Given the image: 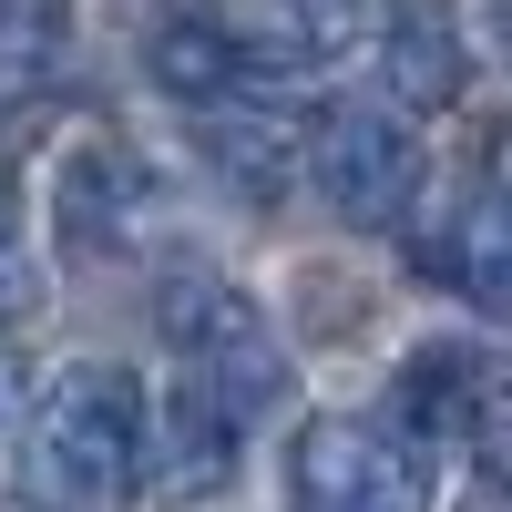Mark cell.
<instances>
[{
    "label": "cell",
    "mask_w": 512,
    "mask_h": 512,
    "mask_svg": "<svg viewBox=\"0 0 512 512\" xmlns=\"http://www.w3.org/2000/svg\"><path fill=\"white\" fill-rule=\"evenodd\" d=\"M31 482L72 512H113L144 482V390L113 359H62L31 400Z\"/></svg>",
    "instance_id": "obj_1"
},
{
    "label": "cell",
    "mask_w": 512,
    "mask_h": 512,
    "mask_svg": "<svg viewBox=\"0 0 512 512\" xmlns=\"http://www.w3.org/2000/svg\"><path fill=\"white\" fill-rule=\"evenodd\" d=\"M154 318H164V349H175V390L216 400L236 431H256V420L287 400V349H277V328L256 318L246 287L185 267V277H164V308Z\"/></svg>",
    "instance_id": "obj_2"
},
{
    "label": "cell",
    "mask_w": 512,
    "mask_h": 512,
    "mask_svg": "<svg viewBox=\"0 0 512 512\" xmlns=\"http://www.w3.org/2000/svg\"><path fill=\"white\" fill-rule=\"evenodd\" d=\"M287 502L297 512H431L441 502V461L410 431H390V420L328 410L287 451Z\"/></svg>",
    "instance_id": "obj_3"
},
{
    "label": "cell",
    "mask_w": 512,
    "mask_h": 512,
    "mask_svg": "<svg viewBox=\"0 0 512 512\" xmlns=\"http://www.w3.org/2000/svg\"><path fill=\"white\" fill-rule=\"evenodd\" d=\"M297 175L318 185V205L338 226H400L420 205V144H410V123L379 113V103H328V113H308Z\"/></svg>",
    "instance_id": "obj_4"
},
{
    "label": "cell",
    "mask_w": 512,
    "mask_h": 512,
    "mask_svg": "<svg viewBox=\"0 0 512 512\" xmlns=\"http://www.w3.org/2000/svg\"><path fill=\"white\" fill-rule=\"evenodd\" d=\"M390 431H410L420 451H482L492 461V431H502V369L492 349H472V338H420V349L400 359V390H390Z\"/></svg>",
    "instance_id": "obj_5"
},
{
    "label": "cell",
    "mask_w": 512,
    "mask_h": 512,
    "mask_svg": "<svg viewBox=\"0 0 512 512\" xmlns=\"http://www.w3.org/2000/svg\"><path fill=\"white\" fill-rule=\"evenodd\" d=\"M195 123V154L246 195V205H277L297 185V154H308V103L287 82H256V93L216 103V113H185Z\"/></svg>",
    "instance_id": "obj_6"
},
{
    "label": "cell",
    "mask_w": 512,
    "mask_h": 512,
    "mask_svg": "<svg viewBox=\"0 0 512 512\" xmlns=\"http://www.w3.org/2000/svg\"><path fill=\"white\" fill-rule=\"evenodd\" d=\"M164 226V185H154V164L134 144H82L62 164V246L72 256H134L144 236Z\"/></svg>",
    "instance_id": "obj_7"
},
{
    "label": "cell",
    "mask_w": 512,
    "mask_h": 512,
    "mask_svg": "<svg viewBox=\"0 0 512 512\" xmlns=\"http://www.w3.org/2000/svg\"><path fill=\"white\" fill-rule=\"evenodd\" d=\"M410 256H420V277L461 287L482 318H492L502 297H512V226H502V185H492V154H482L472 175L451 185V205H441V216L410 236Z\"/></svg>",
    "instance_id": "obj_8"
},
{
    "label": "cell",
    "mask_w": 512,
    "mask_h": 512,
    "mask_svg": "<svg viewBox=\"0 0 512 512\" xmlns=\"http://www.w3.org/2000/svg\"><path fill=\"white\" fill-rule=\"evenodd\" d=\"M379 82L400 113H451L472 93V31L451 0H390L379 11Z\"/></svg>",
    "instance_id": "obj_9"
},
{
    "label": "cell",
    "mask_w": 512,
    "mask_h": 512,
    "mask_svg": "<svg viewBox=\"0 0 512 512\" xmlns=\"http://www.w3.org/2000/svg\"><path fill=\"white\" fill-rule=\"evenodd\" d=\"M144 62H154V82H164L185 113H216V103L256 93V82H277V62L256 52L246 31H226L216 11H164L154 41H144Z\"/></svg>",
    "instance_id": "obj_10"
},
{
    "label": "cell",
    "mask_w": 512,
    "mask_h": 512,
    "mask_svg": "<svg viewBox=\"0 0 512 512\" xmlns=\"http://www.w3.org/2000/svg\"><path fill=\"white\" fill-rule=\"evenodd\" d=\"M236 451H246V431H236L216 400H195V390L164 400V431L144 420V482H164L175 502L226 492V482H236Z\"/></svg>",
    "instance_id": "obj_11"
},
{
    "label": "cell",
    "mask_w": 512,
    "mask_h": 512,
    "mask_svg": "<svg viewBox=\"0 0 512 512\" xmlns=\"http://www.w3.org/2000/svg\"><path fill=\"white\" fill-rule=\"evenodd\" d=\"M287 21L308 52H338V41H359L369 31V0H287Z\"/></svg>",
    "instance_id": "obj_12"
},
{
    "label": "cell",
    "mask_w": 512,
    "mask_h": 512,
    "mask_svg": "<svg viewBox=\"0 0 512 512\" xmlns=\"http://www.w3.org/2000/svg\"><path fill=\"white\" fill-rule=\"evenodd\" d=\"M62 31V0H0V52H41Z\"/></svg>",
    "instance_id": "obj_13"
},
{
    "label": "cell",
    "mask_w": 512,
    "mask_h": 512,
    "mask_svg": "<svg viewBox=\"0 0 512 512\" xmlns=\"http://www.w3.org/2000/svg\"><path fill=\"white\" fill-rule=\"evenodd\" d=\"M41 297V277H31V256H21V226H11V205H0V318H21Z\"/></svg>",
    "instance_id": "obj_14"
},
{
    "label": "cell",
    "mask_w": 512,
    "mask_h": 512,
    "mask_svg": "<svg viewBox=\"0 0 512 512\" xmlns=\"http://www.w3.org/2000/svg\"><path fill=\"white\" fill-rule=\"evenodd\" d=\"M11 431H21V369L0 359V441H11Z\"/></svg>",
    "instance_id": "obj_15"
}]
</instances>
